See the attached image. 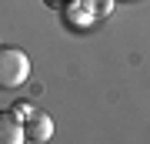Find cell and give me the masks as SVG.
Instances as JSON below:
<instances>
[{"mask_svg": "<svg viewBox=\"0 0 150 144\" xmlns=\"http://www.w3.org/2000/svg\"><path fill=\"white\" fill-rule=\"evenodd\" d=\"M27 141L23 134V114L17 111H0V144H20Z\"/></svg>", "mask_w": 150, "mask_h": 144, "instance_id": "3957f363", "label": "cell"}, {"mask_svg": "<svg viewBox=\"0 0 150 144\" xmlns=\"http://www.w3.org/2000/svg\"><path fill=\"white\" fill-rule=\"evenodd\" d=\"M27 77H30V57L20 47H0V91H13L27 84Z\"/></svg>", "mask_w": 150, "mask_h": 144, "instance_id": "6da1fadb", "label": "cell"}, {"mask_svg": "<svg viewBox=\"0 0 150 144\" xmlns=\"http://www.w3.org/2000/svg\"><path fill=\"white\" fill-rule=\"evenodd\" d=\"M17 111L23 114V134H27V141L33 144H43V141H50L54 138V121H50V114H43L37 111L33 104H17Z\"/></svg>", "mask_w": 150, "mask_h": 144, "instance_id": "7a4b0ae2", "label": "cell"}]
</instances>
